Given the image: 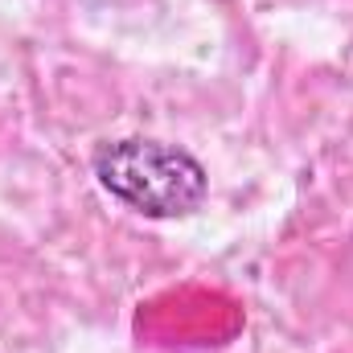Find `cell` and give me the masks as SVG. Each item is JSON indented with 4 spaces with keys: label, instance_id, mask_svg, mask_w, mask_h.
Segmentation results:
<instances>
[{
    "label": "cell",
    "instance_id": "obj_1",
    "mask_svg": "<svg viewBox=\"0 0 353 353\" xmlns=\"http://www.w3.org/2000/svg\"><path fill=\"white\" fill-rule=\"evenodd\" d=\"M90 169L115 201L144 218H189L210 189L205 169L185 148L140 136L99 144Z\"/></svg>",
    "mask_w": 353,
    "mask_h": 353
}]
</instances>
